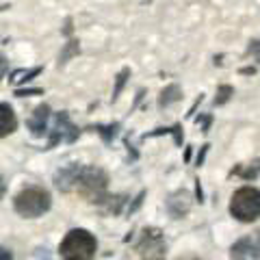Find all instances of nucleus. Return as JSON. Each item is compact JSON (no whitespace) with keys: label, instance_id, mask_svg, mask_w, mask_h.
I'll return each mask as SVG.
<instances>
[{"label":"nucleus","instance_id":"1","mask_svg":"<svg viewBox=\"0 0 260 260\" xmlns=\"http://www.w3.org/2000/svg\"><path fill=\"white\" fill-rule=\"evenodd\" d=\"M56 186L61 191H76L89 202H102L107 189V174L100 167L72 165L56 174Z\"/></svg>","mask_w":260,"mask_h":260},{"label":"nucleus","instance_id":"2","mask_svg":"<svg viewBox=\"0 0 260 260\" xmlns=\"http://www.w3.org/2000/svg\"><path fill=\"white\" fill-rule=\"evenodd\" d=\"M95 249H98V243L93 234L76 228V230H70L65 234V239L61 241L59 254L63 260H91L95 256Z\"/></svg>","mask_w":260,"mask_h":260},{"label":"nucleus","instance_id":"3","mask_svg":"<svg viewBox=\"0 0 260 260\" xmlns=\"http://www.w3.org/2000/svg\"><path fill=\"white\" fill-rule=\"evenodd\" d=\"M13 206L22 217L35 219L50 208V193L42 189V186H26V189H22L15 195Z\"/></svg>","mask_w":260,"mask_h":260},{"label":"nucleus","instance_id":"4","mask_svg":"<svg viewBox=\"0 0 260 260\" xmlns=\"http://www.w3.org/2000/svg\"><path fill=\"white\" fill-rule=\"evenodd\" d=\"M230 213L239 221H256L260 217V191L254 186H241L230 200Z\"/></svg>","mask_w":260,"mask_h":260},{"label":"nucleus","instance_id":"5","mask_svg":"<svg viewBox=\"0 0 260 260\" xmlns=\"http://www.w3.org/2000/svg\"><path fill=\"white\" fill-rule=\"evenodd\" d=\"M137 249H139L141 260H162L165 258V241H162L160 230H156V228L145 230Z\"/></svg>","mask_w":260,"mask_h":260},{"label":"nucleus","instance_id":"6","mask_svg":"<svg viewBox=\"0 0 260 260\" xmlns=\"http://www.w3.org/2000/svg\"><path fill=\"white\" fill-rule=\"evenodd\" d=\"M232 260H260V230L239 239L230 249Z\"/></svg>","mask_w":260,"mask_h":260},{"label":"nucleus","instance_id":"7","mask_svg":"<svg viewBox=\"0 0 260 260\" xmlns=\"http://www.w3.org/2000/svg\"><path fill=\"white\" fill-rule=\"evenodd\" d=\"M48 117H50V107H48V104H42V107L35 109L32 117L28 119V128H30V133L35 135V137H42L46 133Z\"/></svg>","mask_w":260,"mask_h":260},{"label":"nucleus","instance_id":"8","mask_svg":"<svg viewBox=\"0 0 260 260\" xmlns=\"http://www.w3.org/2000/svg\"><path fill=\"white\" fill-rule=\"evenodd\" d=\"M0 111H3V113H0V135L7 137V135H11L13 130H15L18 121H15V113H13V109H11L7 102L0 104Z\"/></svg>","mask_w":260,"mask_h":260},{"label":"nucleus","instance_id":"9","mask_svg":"<svg viewBox=\"0 0 260 260\" xmlns=\"http://www.w3.org/2000/svg\"><path fill=\"white\" fill-rule=\"evenodd\" d=\"M180 98V89H178V85H169L167 89H162V93L158 98V107H167V104H172L174 100H178Z\"/></svg>","mask_w":260,"mask_h":260},{"label":"nucleus","instance_id":"10","mask_svg":"<svg viewBox=\"0 0 260 260\" xmlns=\"http://www.w3.org/2000/svg\"><path fill=\"white\" fill-rule=\"evenodd\" d=\"M76 52H78V44H76V42H70V44H68V48H65V52L59 56V65H61V63H65V61H68V56L76 54Z\"/></svg>","mask_w":260,"mask_h":260},{"label":"nucleus","instance_id":"11","mask_svg":"<svg viewBox=\"0 0 260 260\" xmlns=\"http://www.w3.org/2000/svg\"><path fill=\"white\" fill-rule=\"evenodd\" d=\"M230 93H232V87H228V85H223L221 89H219V98H217V104H223L225 100H228V98H230Z\"/></svg>","mask_w":260,"mask_h":260},{"label":"nucleus","instance_id":"12","mask_svg":"<svg viewBox=\"0 0 260 260\" xmlns=\"http://www.w3.org/2000/svg\"><path fill=\"white\" fill-rule=\"evenodd\" d=\"M126 76H128V70H124V72H121V74L117 76V87H115V91H113V98H117V93L121 91V87H124Z\"/></svg>","mask_w":260,"mask_h":260},{"label":"nucleus","instance_id":"13","mask_svg":"<svg viewBox=\"0 0 260 260\" xmlns=\"http://www.w3.org/2000/svg\"><path fill=\"white\" fill-rule=\"evenodd\" d=\"M249 54H254L256 59L260 61V42H251V46H249Z\"/></svg>","mask_w":260,"mask_h":260},{"label":"nucleus","instance_id":"14","mask_svg":"<svg viewBox=\"0 0 260 260\" xmlns=\"http://www.w3.org/2000/svg\"><path fill=\"white\" fill-rule=\"evenodd\" d=\"M3 260H11V254L7 249H3Z\"/></svg>","mask_w":260,"mask_h":260}]
</instances>
